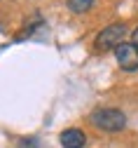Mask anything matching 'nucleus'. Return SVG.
Listing matches in <instances>:
<instances>
[{
	"label": "nucleus",
	"mask_w": 138,
	"mask_h": 148,
	"mask_svg": "<svg viewBox=\"0 0 138 148\" xmlns=\"http://www.w3.org/2000/svg\"><path fill=\"white\" fill-rule=\"evenodd\" d=\"M16 148H40V146H37V141H35V139H21Z\"/></svg>",
	"instance_id": "obj_6"
},
{
	"label": "nucleus",
	"mask_w": 138,
	"mask_h": 148,
	"mask_svg": "<svg viewBox=\"0 0 138 148\" xmlns=\"http://www.w3.org/2000/svg\"><path fill=\"white\" fill-rule=\"evenodd\" d=\"M94 5V0H68V10L73 14H84Z\"/></svg>",
	"instance_id": "obj_5"
},
{
	"label": "nucleus",
	"mask_w": 138,
	"mask_h": 148,
	"mask_svg": "<svg viewBox=\"0 0 138 148\" xmlns=\"http://www.w3.org/2000/svg\"><path fill=\"white\" fill-rule=\"evenodd\" d=\"M58 141H61L63 148H84L87 146V136L82 129L77 127H70V129H63L61 136H58Z\"/></svg>",
	"instance_id": "obj_4"
},
{
	"label": "nucleus",
	"mask_w": 138,
	"mask_h": 148,
	"mask_svg": "<svg viewBox=\"0 0 138 148\" xmlns=\"http://www.w3.org/2000/svg\"><path fill=\"white\" fill-rule=\"evenodd\" d=\"M126 33H129L126 24H122V21H117V24H110V26H105L101 33L96 35V40H94V47H96L98 52L117 49V47H120V45L124 42Z\"/></svg>",
	"instance_id": "obj_2"
},
{
	"label": "nucleus",
	"mask_w": 138,
	"mask_h": 148,
	"mask_svg": "<svg viewBox=\"0 0 138 148\" xmlns=\"http://www.w3.org/2000/svg\"><path fill=\"white\" fill-rule=\"evenodd\" d=\"M115 59H117V64H120L122 71L136 73L138 71V47L133 42H122L115 49Z\"/></svg>",
	"instance_id": "obj_3"
},
{
	"label": "nucleus",
	"mask_w": 138,
	"mask_h": 148,
	"mask_svg": "<svg viewBox=\"0 0 138 148\" xmlns=\"http://www.w3.org/2000/svg\"><path fill=\"white\" fill-rule=\"evenodd\" d=\"M131 42L138 47V26H136V28H133V33H131Z\"/></svg>",
	"instance_id": "obj_7"
},
{
	"label": "nucleus",
	"mask_w": 138,
	"mask_h": 148,
	"mask_svg": "<svg viewBox=\"0 0 138 148\" xmlns=\"http://www.w3.org/2000/svg\"><path fill=\"white\" fill-rule=\"evenodd\" d=\"M89 122L96 129H101V132L115 134V132H122V129L126 127V115L120 108H96L89 115Z\"/></svg>",
	"instance_id": "obj_1"
}]
</instances>
